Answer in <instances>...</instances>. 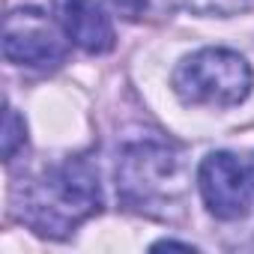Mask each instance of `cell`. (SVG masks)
Returning a JSON list of instances; mask_svg holds the SVG:
<instances>
[{
	"mask_svg": "<svg viewBox=\"0 0 254 254\" xmlns=\"http://www.w3.org/2000/svg\"><path fill=\"white\" fill-rule=\"evenodd\" d=\"M102 206L99 174L84 159H69L45 171L24 191V221L42 236H66Z\"/></svg>",
	"mask_w": 254,
	"mask_h": 254,
	"instance_id": "1",
	"label": "cell"
},
{
	"mask_svg": "<svg viewBox=\"0 0 254 254\" xmlns=\"http://www.w3.org/2000/svg\"><path fill=\"white\" fill-rule=\"evenodd\" d=\"M251 66L227 48H200L174 72V93L186 105L233 108L251 93Z\"/></svg>",
	"mask_w": 254,
	"mask_h": 254,
	"instance_id": "2",
	"label": "cell"
},
{
	"mask_svg": "<svg viewBox=\"0 0 254 254\" xmlns=\"http://www.w3.org/2000/svg\"><path fill=\"white\" fill-rule=\"evenodd\" d=\"M117 189L135 209L168 206L186 191L183 159L162 141H141L123 153L117 168Z\"/></svg>",
	"mask_w": 254,
	"mask_h": 254,
	"instance_id": "3",
	"label": "cell"
},
{
	"mask_svg": "<svg viewBox=\"0 0 254 254\" xmlns=\"http://www.w3.org/2000/svg\"><path fill=\"white\" fill-rule=\"evenodd\" d=\"M66 33L39 9H12L3 24V57L27 69H57L66 60Z\"/></svg>",
	"mask_w": 254,
	"mask_h": 254,
	"instance_id": "4",
	"label": "cell"
},
{
	"mask_svg": "<svg viewBox=\"0 0 254 254\" xmlns=\"http://www.w3.org/2000/svg\"><path fill=\"white\" fill-rule=\"evenodd\" d=\"M197 186L215 218L233 221L248 212V180L230 153H209L197 168Z\"/></svg>",
	"mask_w": 254,
	"mask_h": 254,
	"instance_id": "5",
	"label": "cell"
},
{
	"mask_svg": "<svg viewBox=\"0 0 254 254\" xmlns=\"http://www.w3.org/2000/svg\"><path fill=\"white\" fill-rule=\"evenodd\" d=\"M54 18L60 21L69 42L87 54H105L114 48L111 18L93 0H54Z\"/></svg>",
	"mask_w": 254,
	"mask_h": 254,
	"instance_id": "6",
	"label": "cell"
},
{
	"mask_svg": "<svg viewBox=\"0 0 254 254\" xmlns=\"http://www.w3.org/2000/svg\"><path fill=\"white\" fill-rule=\"evenodd\" d=\"M174 6L186 9V12H194V15H236L248 6H254V0H171Z\"/></svg>",
	"mask_w": 254,
	"mask_h": 254,
	"instance_id": "7",
	"label": "cell"
},
{
	"mask_svg": "<svg viewBox=\"0 0 254 254\" xmlns=\"http://www.w3.org/2000/svg\"><path fill=\"white\" fill-rule=\"evenodd\" d=\"M21 144H24V120L12 108H6V120H3V159L9 162Z\"/></svg>",
	"mask_w": 254,
	"mask_h": 254,
	"instance_id": "8",
	"label": "cell"
},
{
	"mask_svg": "<svg viewBox=\"0 0 254 254\" xmlns=\"http://www.w3.org/2000/svg\"><path fill=\"white\" fill-rule=\"evenodd\" d=\"M108 9L126 21H138L144 12H147V0H105Z\"/></svg>",
	"mask_w": 254,
	"mask_h": 254,
	"instance_id": "9",
	"label": "cell"
},
{
	"mask_svg": "<svg viewBox=\"0 0 254 254\" xmlns=\"http://www.w3.org/2000/svg\"><path fill=\"white\" fill-rule=\"evenodd\" d=\"M248 180L254 183V153H251V159H248Z\"/></svg>",
	"mask_w": 254,
	"mask_h": 254,
	"instance_id": "10",
	"label": "cell"
}]
</instances>
